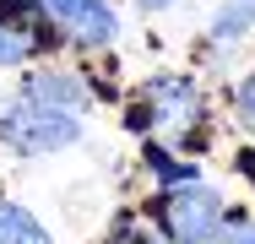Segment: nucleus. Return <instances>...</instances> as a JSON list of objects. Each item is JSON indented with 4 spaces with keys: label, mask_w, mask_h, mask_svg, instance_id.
Wrapping results in <instances>:
<instances>
[{
    "label": "nucleus",
    "mask_w": 255,
    "mask_h": 244,
    "mask_svg": "<svg viewBox=\"0 0 255 244\" xmlns=\"http://www.w3.org/2000/svg\"><path fill=\"white\" fill-rule=\"evenodd\" d=\"M0 141L22 157H38V152H60V146L82 141V120L71 109H54L38 98H5L0 103Z\"/></svg>",
    "instance_id": "f257e3e1"
},
{
    "label": "nucleus",
    "mask_w": 255,
    "mask_h": 244,
    "mask_svg": "<svg viewBox=\"0 0 255 244\" xmlns=\"http://www.w3.org/2000/svg\"><path fill=\"white\" fill-rule=\"evenodd\" d=\"M163 217H168L174 244H212L217 228H223V195L206 190V185H179L168 195Z\"/></svg>",
    "instance_id": "f03ea898"
},
{
    "label": "nucleus",
    "mask_w": 255,
    "mask_h": 244,
    "mask_svg": "<svg viewBox=\"0 0 255 244\" xmlns=\"http://www.w3.org/2000/svg\"><path fill=\"white\" fill-rule=\"evenodd\" d=\"M44 16H54L65 33H76L82 44H109L114 38V11L109 0H33Z\"/></svg>",
    "instance_id": "7ed1b4c3"
},
{
    "label": "nucleus",
    "mask_w": 255,
    "mask_h": 244,
    "mask_svg": "<svg viewBox=\"0 0 255 244\" xmlns=\"http://www.w3.org/2000/svg\"><path fill=\"white\" fill-rule=\"evenodd\" d=\"M147 120L163 125V130H185V125H196V114H201V93L190 87V82H179V76H157L152 87H147Z\"/></svg>",
    "instance_id": "20e7f679"
},
{
    "label": "nucleus",
    "mask_w": 255,
    "mask_h": 244,
    "mask_svg": "<svg viewBox=\"0 0 255 244\" xmlns=\"http://www.w3.org/2000/svg\"><path fill=\"white\" fill-rule=\"evenodd\" d=\"M22 93H27V98H38V103H54V109H71V114L87 103L82 82H76V76H65V71H33Z\"/></svg>",
    "instance_id": "39448f33"
},
{
    "label": "nucleus",
    "mask_w": 255,
    "mask_h": 244,
    "mask_svg": "<svg viewBox=\"0 0 255 244\" xmlns=\"http://www.w3.org/2000/svg\"><path fill=\"white\" fill-rule=\"evenodd\" d=\"M217 44H239V38H250L255 33V0H223L217 11H212V27H206Z\"/></svg>",
    "instance_id": "423d86ee"
},
{
    "label": "nucleus",
    "mask_w": 255,
    "mask_h": 244,
    "mask_svg": "<svg viewBox=\"0 0 255 244\" xmlns=\"http://www.w3.org/2000/svg\"><path fill=\"white\" fill-rule=\"evenodd\" d=\"M0 244H54V239L44 234V223H38L27 206L0 201Z\"/></svg>",
    "instance_id": "0eeeda50"
},
{
    "label": "nucleus",
    "mask_w": 255,
    "mask_h": 244,
    "mask_svg": "<svg viewBox=\"0 0 255 244\" xmlns=\"http://www.w3.org/2000/svg\"><path fill=\"white\" fill-rule=\"evenodd\" d=\"M27 54H33V38H27L16 22H0V71H5V65H22Z\"/></svg>",
    "instance_id": "6e6552de"
},
{
    "label": "nucleus",
    "mask_w": 255,
    "mask_h": 244,
    "mask_svg": "<svg viewBox=\"0 0 255 244\" xmlns=\"http://www.w3.org/2000/svg\"><path fill=\"white\" fill-rule=\"evenodd\" d=\"M234 103H239V120H245V125L255 130V76L245 82V87H239V98H234Z\"/></svg>",
    "instance_id": "1a4fd4ad"
},
{
    "label": "nucleus",
    "mask_w": 255,
    "mask_h": 244,
    "mask_svg": "<svg viewBox=\"0 0 255 244\" xmlns=\"http://www.w3.org/2000/svg\"><path fill=\"white\" fill-rule=\"evenodd\" d=\"M223 244H255V223H234V228L223 234Z\"/></svg>",
    "instance_id": "9d476101"
},
{
    "label": "nucleus",
    "mask_w": 255,
    "mask_h": 244,
    "mask_svg": "<svg viewBox=\"0 0 255 244\" xmlns=\"http://www.w3.org/2000/svg\"><path fill=\"white\" fill-rule=\"evenodd\" d=\"M109 244H157V239H152V234H141V228H120Z\"/></svg>",
    "instance_id": "9b49d317"
},
{
    "label": "nucleus",
    "mask_w": 255,
    "mask_h": 244,
    "mask_svg": "<svg viewBox=\"0 0 255 244\" xmlns=\"http://www.w3.org/2000/svg\"><path fill=\"white\" fill-rule=\"evenodd\" d=\"M136 5H147V11H163V5H174V0H136Z\"/></svg>",
    "instance_id": "f8f14e48"
}]
</instances>
